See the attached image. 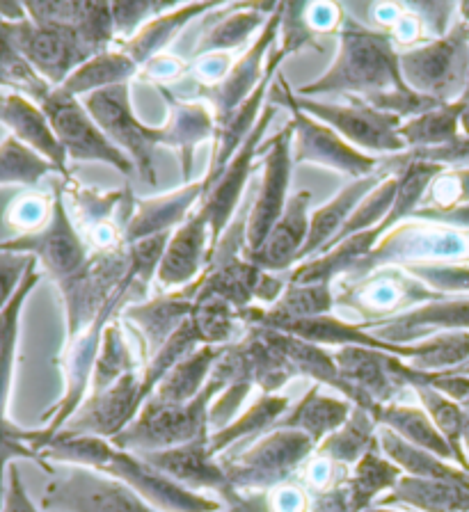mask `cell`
I'll list each match as a JSON object with an SVG mask.
<instances>
[{"instance_id":"1","label":"cell","mask_w":469,"mask_h":512,"mask_svg":"<svg viewBox=\"0 0 469 512\" xmlns=\"http://www.w3.org/2000/svg\"><path fill=\"white\" fill-rule=\"evenodd\" d=\"M337 42L339 51L332 67L312 83L302 85L300 96L314 99V94H339L369 101L408 90L401 76L399 51L385 30L362 26L346 12L337 30Z\"/></svg>"},{"instance_id":"2","label":"cell","mask_w":469,"mask_h":512,"mask_svg":"<svg viewBox=\"0 0 469 512\" xmlns=\"http://www.w3.org/2000/svg\"><path fill=\"white\" fill-rule=\"evenodd\" d=\"M37 453L44 460L71 462L78 464V467L106 471L108 476L117 478L119 483L129 485L131 490L140 492L147 499L156 501L158 506H165L170 510L211 512L218 508V503L195 496L184 485L174 483L170 476L158 471L145 458H135V455L126 453L124 448L108 444L101 437L65 435V432H58V435L46 439L44 444H39Z\"/></svg>"},{"instance_id":"3","label":"cell","mask_w":469,"mask_h":512,"mask_svg":"<svg viewBox=\"0 0 469 512\" xmlns=\"http://www.w3.org/2000/svg\"><path fill=\"white\" fill-rule=\"evenodd\" d=\"M291 87L284 76L277 74L275 85L270 87L268 101L275 103L277 108L284 106L291 110V128H293V163L296 165H321L328 170H335L348 179H364L373 172L380 170L383 158L369 156L364 151L355 149L351 142L341 138V135L330 128L328 124L319 122L307 112H302L296 106Z\"/></svg>"},{"instance_id":"4","label":"cell","mask_w":469,"mask_h":512,"mask_svg":"<svg viewBox=\"0 0 469 512\" xmlns=\"http://www.w3.org/2000/svg\"><path fill=\"white\" fill-rule=\"evenodd\" d=\"M30 99L49 117L55 138L62 144L67 158L87 160V163L90 160H94V163H106L115 167L119 174L133 176L135 165L131 163L129 156L101 131L99 124L94 122L78 96L62 92L60 87L42 85Z\"/></svg>"},{"instance_id":"5","label":"cell","mask_w":469,"mask_h":512,"mask_svg":"<svg viewBox=\"0 0 469 512\" xmlns=\"http://www.w3.org/2000/svg\"><path fill=\"white\" fill-rule=\"evenodd\" d=\"M83 106L101 131L129 156L140 179L147 181L149 186H156L154 151L161 144L168 147V131L165 126H147L140 122L131 103V83L110 85L87 94Z\"/></svg>"},{"instance_id":"6","label":"cell","mask_w":469,"mask_h":512,"mask_svg":"<svg viewBox=\"0 0 469 512\" xmlns=\"http://www.w3.org/2000/svg\"><path fill=\"white\" fill-rule=\"evenodd\" d=\"M467 238L444 224L424 220H405L387 231L376 250L367 259L341 277L344 282L367 277L369 272L387 266H421V263H447L460 256H467Z\"/></svg>"},{"instance_id":"7","label":"cell","mask_w":469,"mask_h":512,"mask_svg":"<svg viewBox=\"0 0 469 512\" xmlns=\"http://www.w3.org/2000/svg\"><path fill=\"white\" fill-rule=\"evenodd\" d=\"M0 250L33 256L55 286L74 279L92 259L90 245L85 243L74 218L69 215L62 183H55L53 188V213L46 227L35 234H19L17 238L0 240Z\"/></svg>"},{"instance_id":"8","label":"cell","mask_w":469,"mask_h":512,"mask_svg":"<svg viewBox=\"0 0 469 512\" xmlns=\"http://www.w3.org/2000/svg\"><path fill=\"white\" fill-rule=\"evenodd\" d=\"M435 300H444V295L431 291L401 266L378 268L355 282L339 279L335 291V309L353 311L364 323H380Z\"/></svg>"},{"instance_id":"9","label":"cell","mask_w":469,"mask_h":512,"mask_svg":"<svg viewBox=\"0 0 469 512\" xmlns=\"http://www.w3.org/2000/svg\"><path fill=\"white\" fill-rule=\"evenodd\" d=\"M293 99L302 112L335 128L341 138L364 154L389 158L408 151L399 135L403 119L392 112L373 108L357 96H344L346 103H325L300 94H293Z\"/></svg>"},{"instance_id":"10","label":"cell","mask_w":469,"mask_h":512,"mask_svg":"<svg viewBox=\"0 0 469 512\" xmlns=\"http://www.w3.org/2000/svg\"><path fill=\"white\" fill-rule=\"evenodd\" d=\"M401 76L410 90L437 103H451L465 83L469 64L467 23H458L449 35L399 53Z\"/></svg>"},{"instance_id":"11","label":"cell","mask_w":469,"mask_h":512,"mask_svg":"<svg viewBox=\"0 0 469 512\" xmlns=\"http://www.w3.org/2000/svg\"><path fill=\"white\" fill-rule=\"evenodd\" d=\"M3 26L12 46L35 74L51 87H62L74 71L92 58L74 30L42 26L33 19H23Z\"/></svg>"},{"instance_id":"12","label":"cell","mask_w":469,"mask_h":512,"mask_svg":"<svg viewBox=\"0 0 469 512\" xmlns=\"http://www.w3.org/2000/svg\"><path fill=\"white\" fill-rule=\"evenodd\" d=\"M282 16H284V3H277L275 12L270 14L266 26L259 30V37L254 39V44L245 51L241 58H238L229 74L220 80V83L204 87L195 85L197 99L206 103L216 115V122L232 115V112L241 106V103L248 99V96L257 90L261 80H264L268 71V60L273 55V46L280 37L282 28Z\"/></svg>"},{"instance_id":"13","label":"cell","mask_w":469,"mask_h":512,"mask_svg":"<svg viewBox=\"0 0 469 512\" xmlns=\"http://www.w3.org/2000/svg\"><path fill=\"white\" fill-rule=\"evenodd\" d=\"M261 151H266L261 160V183L257 197L252 199V208L248 215V252H257L264 245L270 229L282 218L286 204H289V183L293 174V128L286 124L280 133L273 135L266 147L261 144Z\"/></svg>"},{"instance_id":"14","label":"cell","mask_w":469,"mask_h":512,"mask_svg":"<svg viewBox=\"0 0 469 512\" xmlns=\"http://www.w3.org/2000/svg\"><path fill=\"white\" fill-rule=\"evenodd\" d=\"M275 112H277V106L268 101V106L264 108V112H261L259 122L250 133V138L243 142V147L236 151V156L232 160H229L225 172H222L218 179L206 188L202 202L197 206L204 218L209 220V227H211V256H213V250L218 247L222 234H225L227 227L234 220L238 204H241L243 190L248 186L252 176L254 160L259 156L261 140H264L270 122L275 119Z\"/></svg>"},{"instance_id":"15","label":"cell","mask_w":469,"mask_h":512,"mask_svg":"<svg viewBox=\"0 0 469 512\" xmlns=\"http://www.w3.org/2000/svg\"><path fill=\"white\" fill-rule=\"evenodd\" d=\"M42 506L69 512H154L129 485L87 467L71 469L65 478L53 480L46 487Z\"/></svg>"},{"instance_id":"16","label":"cell","mask_w":469,"mask_h":512,"mask_svg":"<svg viewBox=\"0 0 469 512\" xmlns=\"http://www.w3.org/2000/svg\"><path fill=\"white\" fill-rule=\"evenodd\" d=\"M312 444L314 442L305 432L282 428L266 437L259 446H254L243 458H238L232 467H227L225 474L232 487L273 485L284 476H289L300 460L312 453Z\"/></svg>"},{"instance_id":"17","label":"cell","mask_w":469,"mask_h":512,"mask_svg":"<svg viewBox=\"0 0 469 512\" xmlns=\"http://www.w3.org/2000/svg\"><path fill=\"white\" fill-rule=\"evenodd\" d=\"M286 55L289 53H286L284 48H275V53L270 55V60H268L266 76L259 83L257 90H254L248 99H245L241 106L232 112V115L222 119V122H218L216 135H213V151H211L209 170H206V174L202 176L204 192L222 172H225L229 160L236 156V151L241 149L243 142L250 138V133L254 131V126H257V122H259L261 112H264V108H266L264 103L270 94V83H273V78H277V74H280V64L284 62Z\"/></svg>"},{"instance_id":"18","label":"cell","mask_w":469,"mask_h":512,"mask_svg":"<svg viewBox=\"0 0 469 512\" xmlns=\"http://www.w3.org/2000/svg\"><path fill=\"white\" fill-rule=\"evenodd\" d=\"M211 261V227L209 220L195 208V213L174 229L165 247L161 266L156 272V282L163 291H179L204 275Z\"/></svg>"},{"instance_id":"19","label":"cell","mask_w":469,"mask_h":512,"mask_svg":"<svg viewBox=\"0 0 469 512\" xmlns=\"http://www.w3.org/2000/svg\"><path fill=\"white\" fill-rule=\"evenodd\" d=\"M202 279V277H200ZM200 279L179 291H165L145 302H133L122 309V318L142 336L147 355L154 357L165 341L193 314L200 293Z\"/></svg>"},{"instance_id":"20","label":"cell","mask_w":469,"mask_h":512,"mask_svg":"<svg viewBox=\"0 0 469 512\" xmlns=\"http://www.w3.org/2000/svg\"><path fill=\"white\" fill-rule=\"evenodd\" d=\"M0 126H5L12 138L37 151L39 156L51 160L62 179L71 181L65 149L55 138L49 117L30 96L14 90H0Z\"/></svg>"},{"instance_id":"21","label":"cell","mask_w":469,"mask_h":512,"mask_svg":"<svg viewBox=\"0 0 469 512\" xmlns=\"http://www.w3.org/2000/svg\"><path fill=\"white\" fill-rule=\"evenodd\" d=\"M371 334L396 346H410L412 341L444 330H469V300H435L405 311L401 316L362 323Z\"/></svg>"},{"instance_id":"22","label":"cell","mask_w":469,"mask_h":512,"mask_svg":"<svg viewBox=\"0 0 469 512\" xmlns=\"http://www.w3.org/2000/svg\"><path fill=\"white\" fill-rule=\"evenodd\" d=\"M140 407V387L133 373L124 375L113 387L92 394V398L78 410L74 419L69 421L65 435H92V437H117L126 430V423Z\"/></svg>"},{"instance_id":"23","label":"cell","mask_w":469,"mask_h":512,"mask_svg":"<svg viewBox=\"0 0 469 512\" xmlns=\"http://www.w3.org/2000/svg\"><path fill=\"white\" fill-rule=\"evenodd\" d=\"M309 204H312V192L309 190H298L296 195H291L282 218L270 229L264 245L257 252L245 254L254 266L277 275V272L289 270L293 263H298L302 247L307 243L309 218H312Z\"/></svg>"},{"instance_id":"24","label":"cell","mask_w":469,"mask_h":512,"mask_svg":"<svg viewBox=\"0 0 469 512\" xmlns=\"http://www.w3.org/2000/svg\"><path fill=\"white\" fill-rule=\"evenodd\" d=\"M204 197V181H190L179 190H172L163 197H151L135 202L133 215L126 227V245L138 243V240L172 234L179 229L195 208L200 206Z\"/></svg>"},{"instance_id":"25","label":"cell","mask_w":469,"mask_h":512,"mask_svg":"<svg viewBox=\"0 0 469 512\" xmlns=\"http://www.w3.org/2000/svg\"><path fill=\"white\" fill-rule=\"evenodd\" d=\"M387 176H392V172L380 165L378 172L364 176V179L351 181L348 186L341 188L328 204L316 208L312 218H309L307 243L302 247L298 263L328 252L330 245L335 243V238L341 234V229H344V224L348 222V218H351L355 208L360 206L362 199L367 197L373 188H378Z\"/></svg>"},{"instance_id":"26","label":"cell","mask_w":469,"mask_h":512,"mask_svg":"<svg viewBox=\"0 0 469 512\" xmlns=\"http://www.w3.org/2000/svg\"><path fill=\"white\" fill-rule=\"evenodd\" d=\"M277 3H241V5H222L218 10V21L204 23L200 39L193 48V58L200 60L211 53H229L243 46L261 30L275 12Z\"/></svg>"},{"instance_id":"27","label":"cell","mask_w":469,"mask_h":512,"mask_svg":"<svg viewBox=\"0 0 469 512\" xmlns=\"http://www.w3.org/2000/svg\"><path fill=\"white\" fill-rule=\"evenodd\" d=\"M170 103V117L165 122L168 131V147L179 154L181 167H184V179L190 183V172H193L195 151L202 142L216 135V115L202 101H181L174 96L170 87H156Z\"/></svg>"},{"instance_id":"28","label":"cell","mask_w":469,"mask_h":512,"mask_svg":"<svg viewBox=\"0 0 469 512\" xmlns=\"http://www.w3.org/2000/svg\"><path fill=\"white\" fill-rule=\"evenodd\" d=\"M209 439L200 437L193 442L165 448V451L142 453V458L154 464L158 471L170 476L179 485H197V487H216V490L229 494L232 483L218 464L211 462Z\"/></svg>"},{"instance_id":"29","label":"cell","mask_w":469,"mask_h":512,"mask_svg":"<svg viewBox=\"0 0 469 512\" xmlns=\"http://www.w3.org/2000/svg\"><path fill=\"white\" fill-rule=\"evenodd\" d=\"M220 3H188V5H174L172 10H168L156 19H151L145 28H142L138 35L129 42L117 44L119 51L138 64L142 69L145 64L156 58V55L163 53V48L168 46L174 37L184 30L190 21L197 19V16H204L209 12H216Z\"/></svg>"},{"instance_id":"30","label":"cell","mask_w":469,"mask_h":512,"mask_svg":"<svg viewBox=\"0 0 469 512\" xmlns=\"http://www.w3.org/2000/svg\"><path fill=\"white\" fill-rule=\"evenodd\" d=\"M222 355H225V348L220 346H200L190 352L158 384V394L154 398L156 403L186 405L195 396H200L204 378L211 373L213 364L220 362Z\"/></svg>"},{"instance_id":"31","label":"cell","mask_w":469,"mask_h":512,"mask_svg":"<svg viewBox=\"0 0 469 512\" xmlns=\"http://www.w3.org/2000/svg\"><path fill=\"white\" fill-rule=\"evenodd\" d=\"M389 501H403L428 512H469L467 480L401 478Z\"/></svg>"},{"instance_id":"32","label":"cell","mask_w":469,"mask_h":512,"mask_svg":"<svg viewBox=\"0 0 469 512\" xmlns=\"http://www.w3.org/2000/svg\"><path fill=\"white\" fill-rule=\"evenodd\" d=\"M140 74V67L135 64L129 55H124L117 46L108 48L94 58L81 64L74 74L67 78V83L60 87L62 92H67L71 96H81V94H92L99 92L103 87L110 85H122V83H131L133 76Z\"/></svg>"},{"instance_id":"33","label":"cell","mask_w":469,"mask_h":512,"mask_svg":"<svg viewBox=\"0 0 469 512\" xmlns=\"http://www.w3.org/2000/svg\"><path fill=\"white\" fill-rule=\"evenodd\" d=\"M463 108L465 101L442 103V106L428 110L424 115L405 119L399 128L405 147H408V151H421L444 147V144L458 140V126Z\"/></svg>"},{"instance_id":"34","label":"cell","mask_w":469,"mask_h":512,"mask_svg":"<svg viewBox=\"0 0 469 512\" xmlns=\"http://www.w3.org/2000/svg\"><path fill=\"white\" fill-rule=\"evenodd\" d=\"M373 419L385 423L389 430H394L396 435L405 442L424 448V451L437 455V458H451L453 451L447 444V439L440 435V430L435 428L431 416L424 414L415 407H401V405H389L378 407L373 412Z\"/></svg>"},{"instance_id":"35","label":"cell","mask_w":469,"mask_h":512,"mask_svg":"<svg viewBox=\"0 0 469 512\" xmlns=\"http://www.w3.org/2000/svg\"><path fill=\"white\" fill-rule=\"evenodd\" d=\"M348 414H351V405L344 403V400L321 396L319 387H314L296 410L289 414V419L282 423V428L300 430L312 442H319L321 437H330L332 432L344 426L348 421Z\"/></svg>"},{"instance_id":"36","label":"cell","mask_w":469,"mask_h":512,"mask_svg":"<svg viewBox=\"0 0 469 512\" xmlns=\"http://www.w3.org/2000/svg\"><path fill=\"white\" fill-rule=\"evenodd\" d=\"M58 172L51 160L39 156L12 135L0 140V186L35 188L46 176Z\"/></svg>"},{"instance_id":"37","label":"cell","mask_w":469,"mask_h":512,"mask_svg":"<svg viewBox=\"0 0 469 512\" xmlns=\"http://www.w3.org/2000/svg\"><path fill=\"white\" fill-rule=\"evenodd\" d=\"M131 350L126 346V339L122 334V327H119L115 320H110L103 330L101 336V348L97 355V364H94L92 373V394H101L113 387L124 375L133 373L131 371Z\"/></svg>"},{"instance_id":"38","label":"cell","mask_w":469,"mask_h":512,"mask_svg":"<svg viewBox=\"0 0 469 512\" xmlns=\"http://www.w3.org/2000/svg\"><path fill=\"white\" fill-rule=\"evenodd\" d=\"M396 190H399V176L396 174L387 176L378 188H373L369 195L362 199L360 206L355 208L351 218H348V222L344 224V229H341V234L335 238V243L330 247H335L337 243H341V240L351 238L355 234H362V231H369L373 227H378L380 222H385L389 211H392L394 206Z\"/></svg>"},{"instance_id":"39","label":"cell","mask_w":469,"mask_h":512,"mask_svg":"<svg viewBox=\"0 0 469 512\" xmlns=\"http://www.w3.org/2000/svg\"><path fill=\"white\" fill-rule=\"evenodd\" d=\"M193 320L202 334L204 346H220L232 341L236 330L243 325L238 309L222 298H202L193 309Z\"/></svg>"},{"instance_id":"40","label":"cell","mask_w":469,"mask_h":512,"mask_svg":"<svg viewBox=\"0 0 469 512\" xmlns=\"http://www.w3.org/2000/svg\"><path fill=\"white\" fill-rule=\"evenodd\" d=\"M373 446V423L367 410H357L344 426L325 439L323 453L337 462L362 460Z\"/></svg>"},{"instance_id":"41","label":"cell","mask_w":469,"mask_h":512,"mask_svg":"<svg viewBox=\"0 0 469 512\" xmlns=\"http://www.w3.org/2000/svg\"><path fill=\"white\" fill-rule=\"evenodd\" d=\"M289 407V400L282 396H264L257 405H252L248 412H245L241 419L229 423L227 428H222L220 432L211 437L209 448L211 453H218L222 448L234 444L236 439H241L245 435H254V432L264 430L270 423L277 421L282 416V412Z\"/></svg>"},{"instance_id":"42","label":"cell","mask_w":469,"mask_h":512,"mask_svg":"<svg viewBox=\"0 0 469 512\" xmlns=\"http://www.w3.org/2000/svg\"><path fill=\"white\" fill-rule=\"evenodd\" d=\"M174 5L179 3H174V0L172 3H156V0H151V3H138V0L135 3H110V12H113L115 23V42H129L151 19L172 10Z\"/></svg>"},{"instance_id":"43","label":"cell","mask_w":469,"mask_h":512,"mask_svg":"<svg viewBox=\"0 0 469 512\" xmlns=\"http://www.w3.org/2000/svg\"><path fill=\"white\" fill-rule=\"evenodd\" d=\"M53 213V199L39 192H28L14 199L5 211V224H10L12 229H19L23 234H35L46 222L51 220Z\"/></svg>"},{"instance_id":"44","label":"cell","mask_w":469,"mask_h":512,"mask_svg":"<svg viewBox=\"0 0 469 512\" xmlns=\"http://www.w3.org/2000/svg\"><path fill=\"white\" fill-rule=\"evenodd\" d=\"M412 277L435 293H469V268L456 263H421L405 266Z\"/></svg>"},{"instance_id":"45","label":"cell","mask_w":469,"mask_h":512,"mask_svg":"<svg viewBox=\"0 0 469 512\" xmlns=\"http://www.w3.org/2000/svg\"><path fill=\"white\" fill-rule=\"evenodd\" d=\"M426 206L419 208H453L469 204V167L465 170H444L435 176L424 197Z\"/></svg>"},{"instance_id":"46","label":"cell","mask_w":469,"mask_h":512,"mask_svg":"<svg viewBox=\"0 0 469 512\" xmlns=\"http://www.w3.org/2000/svg\"><path fill=\"white\" fill-rule=\"evenodd\" d=\"M0 71H5V74H10L14 80H17L19 92L26 96H33L39 87L49 85L44 83V80L39 78L26 62H23V58L17 53V48H14L10 42V35H7L3 21H0Z\"/></svg>"},{"instance_id":"47","label":"cell","mask_w":469,"mask_h":512,"mask_svg":"<svg viewBox=\"0 0 469 512\" xmlns=\"http://www.w3.org/2000/svg\"><path fill=\"white\" fill-rule=\"evenodd\" d=\"M33 256L26 254H14V252H3L0 250V314L10 307L14 295L26 279L28 270L35 266Z\"/></svg>"},{"instance_id":"48","label":"cell","mask_w":469,"mask_h":512,"mask_svg":"<svg viewBox=\"0 0 469 512\" xmlns=\"http://www.w3.org/2000/svg\"><path fill=\"white\" fill-rule=\"evenodd\" d=\"M39 279H42V272L37 270V263H35V266L28 270V275H26V279H23V284L17 291V295H14V300L10 302V307H7L3 314H0V355H3L7 341H10L14 334H19L23 304H26L28 295L35 291Z\"/></svg>"},{"instance_id":"49","label":"cell","mask_w":469,"mask_h":512,"mask_svg":"<svg viewBox=\"0 0 469 512\" xmlns=\"http://www.w3.org/2000/svg\"><path fill=\"white\" fill-rule=\"evenodd\" d=\"M188 71V67L181 62L177 55L170 53H161L156 58H151L145 67L140 69V74L149 83H154L156 87H168L174 80H179Z\"/></svg>"},{"instance_id":"50","label":"cell","mask_w":469,"mask_h":512,"mask_svg":"<svg viewBox=\"0 0 469 512\" xmlns=\"http://www.w3.org/2000/svg\"><path fill=\"white\" fill-rule=\"evenodd\" d=\"M305 16L307 28L314 32V35H323V32H337L341 28V21H344V7L335 3H314L305 5L302 10Z\"/></svg>"},{"instance_id":"51","label":"cell","mask_w":469,"mask_h":512,"mask_svg":"<svg viewBox=\"0 0 469 512\" xmlns=\"http://www.w3.org/2000/svg\"><path fill=\"white\" fill-rule=\"evenodd\" d=\"M0 512H42L35 508L33 501H30L26 487H23L19 469L14 467V464H10V469H7L5 501H3V508H0Z\"/></svg>"},{"instance_id":"52","label":"cell","mask_w":469,"mask_h":512,"mask_svg":"<svg viewBox=\"0 0 469 512\" xmlns=\"http://www.w3.org/2000/svg\"><path fill=\"white\" fill-rule=\"evenodd\" d=\"M460 128H463L465 135L469 138V103H465L463 115H460Z\"/></svg>"},{"instance_id":"53","label":"cell","mask_w":469,"mask_h":512,"mask_svg":"<svg viewBox=\"0 0 469 512\" xmlns=\"http://www.w3.org/2000/svg\"><path fill=\"white\" fill-rule=\"evenodd\" d=\"M467 405H469V400H467ZM463 437H465V442H467V446H469V407H467V412H465V426H463Z\"/></svg>"}]
</instances>
